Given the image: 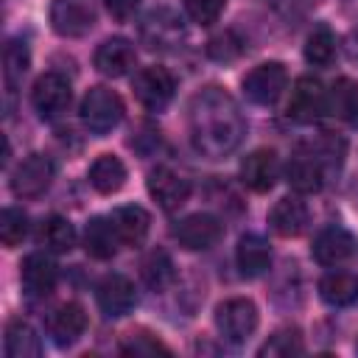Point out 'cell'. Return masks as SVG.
I'll list each match as a JSON object with an SVG mask.
<instances>
[{
  "instance_id": "1",
  "label": "cell",
  "mask_w": 358,
  "mask_h": 358,
  "mask_svg": "<svg viewBox=\"0 0 358 358\" xmlns=\"http://www.w3.org/2000/svg\"><path fill=\"white\" fill-rule=\"evenodd\" d=\"M187 126L193 148L210 159L232 154L246 134V120L235 98L218 87H207L193 95L187 109Z\"/></svg>"
},
{
  "instance_id": "2",
  "label": "cell",
  "mask_w": 358,
  "mask_h": 358,
  "mask_svg": "<svg viewBox=\"0 0 358 358\" xmlns=\"http://www.w3.org/2000/svg\"><path fill=\"white\" fill-rule=\"evenodd\" d=\"M123 101L115 90L106 87H92L78 106L81 123L92 131V134H109L120 120H123Z\"/></svg>"
},
{
  "instance_id": "3",
  "label": "cell",
  "mask_w": 358,
  "mask_h": 358,
  "mask_svg": "<svg viewBox=\"0 0 358 358\" xmlns=\"http://www.w3.org/2000/svg\"><path fill=\"white\" fill-rule=\"evenodd\" d=\"M215 327L224 341L243 344L257 330V305L246 296H232L215 308Z\"/></svg>"
},
{
  "instance_id": "4",
  "label": "cell",
  "mask_w": 358,
  "mask_h": 358,
  "mask_svg": "<svg viewBox=\"0 0 358 358\" xmlns=\"http://www.w3.org/2000/svg\"><path fill=\"white\" fill-rule=\"evenodd\" d=\"M53 176H56L53 159L45 157V154H31V157H25L14 168V173H11V193L17 199H36V196H42L53 185Z\"/></svg>"
},
{
  "instance_id": "5",
  "label": "cell",
  "mask_w": 358,
  "mask_h": 358,
  "mask_svg": "<svg viewBox=\"0 0 358 358\" xmlns=\"http://www.w3.org/2000/svg\"><path fill=\"white\" fill-rule=\"evenodd\" d=\"M285 84H288V73L280 62H263L257 67H252L246 76H243V95L252 101V103H260V106H271L282 92H285Z\"/></svg>"
},
{
  "instance_id": "6",
  "label": "cell",
  "mask_w": 358,
  "mask_h": 358,
  "mask_svg": "<svg viewBox=\"0 0 358 358\" xmlns=\"http://www.w3.org/2000/svg\"><path fill=\"white\" fill-rule=\"evenodd\" d=\"M327 112V90L319 78L302 76L296 78L291 98H288V117L296 123H316Z\"/></svg>"
},
{
  "instance_id": "7",
  "label": "cell",
  "mask_w": 358,
  "mask_h": 358,
  "mask_svg": "<svg viewBox=\"0 0 358 358\" xmlns=\"http://www.w3.org/2000/svg\"><path fill=\"white\" fill-rule=\"evenodd\" d=\"M70 98H73V90H70V81L62 73L39 76L34 90H31V103H34V109L42 120H53L62 112H67Z\"/></svg>"
},
{
  "instance_id": "8",
  "label": "cell",
  "mask_w": 358,
  "mask_h": 358,
  "mask_svg": "<svg viewBox=\"0 0 358 358\" xmlns=\"http://www.w3.org/2000/svg\"><path fill=\"white\" fill-rule=\"evenodd\" d=\"M173 92H176V81H173V76H171L165 67H159V64L143 67V70L134 76V95H137V101H140L145 109H151V112H162V109L171 103Z\"/></svg>"
},
{
  "instance_id": "9",
  "label": "cell",
  "mask_w": 358,
  "mask_h": 358,
  "mask_svg": "<svg viewBox=\"0 0 358 358\" xmlns=\"http://www.w3.org/2000/svg\"><path fill=\"white\" fill-rule=\"evenodd\" d=\"M224 227L215 215L210 213H193V215H185L176 227H173V238L179 241L182 249L187 252H201V249H210L218 243Z\"/></svg>"
},
{
  "instance_id": "10",
  "label": "cell",
  "mask_w": 358,
  "mask_h": 358,
  "mask_svg": "<svg viewBox=\"0 0 358 358\" xmlns=\"http://www.w3.org/2000/svg\"><path fill=\"white\" fill-rule=\"evenodd\" d=\"M45 327H48V336H50V341L56 347H70L84 336L87 313H84V308L78 302H62L48 313Z\"/></svg>"
},
{
  "instance_id": "11",
  "label": "cell",
  "mask_w": 358,
  "mask_h": 358,
  "mask_svg": "<svg viewBox=\"0 0 358 358\" xmlns=\"http://www.w3.org/2000/svg\"><path fill=\"white\" fill-rule=\"evenodd\" d=\"M95 299H98V308L103 310V316H109V319L126 316L137 305L134 282L123 274H106L95 288Z\"/></svg>"
},
{
  "instance_id": "12",
  "label": "cell",
  "mask_w": 358,
  "mask_h": 358,
  "mask_svg": "<svg viewBox=\"0 0 358 358\" xmlns=\"http://www.w3.org/2000/svg\"><path fill=\"white\" fill-rule=\"evenodd\" d=\"M280 179V159L271 148H257L252 154L243 157L241 162V182L255 190V193H266L277 185Z\"/></svg>"
},
{
  "instance_id": "13",
  "label": "cell",
  "mask_w": 358,
  "mask_h": 358,
  "mask_svg": "<svg viewBox=\"0 0 358 358\" xmlns=\"http://www.w3.org/2000/svg\"><path fill=\"white\" fill-rule=\"evenodd\" d=\"M148 193H151V199L162 207V210H179L185 201H187V196H190V182L185 179V176H179L176 171H171V168H165V165H159V168H154L151 173H148Z\"/></svg>"
},
{
  "instance_id": "14",
  "label": "cell",
  "mask_w": 358,
  "mask_h": 358,
  "mask_svg": "<svg viewBox=\"0 0 358 358\" xmlns=\"http://www.w3.org/2000/svg\"><path fill=\"white\" fill-rule=\"evenodd\" d=\"M50 25L59 36H84L95 25V11L84 0H53Z\"/></svg>"
},
{
  "instance_id": "15",
  "label": "cell",
  "mask_w": 358,
  "mask_h": 358,
  "mask_svg": "<svg viewBox=\"0 0 358 358\" xmlns=\"http://www.w3.org/2000/svg\"><path fill=\"white\" fill-rule=\"evenodd\" d=\"M140 34H143V42L154 50H171L182 42V20L168 11V8H157L151 14H145L143 25H140Z\"/></svg>"
},
{
  "instance_id": "16",
  "label": "cell",
  "mask_w": 358,
  "mask_h": 358,
  "mask_svg": "<svg viewBox=\"0 0 358 358\" xmlns=\"http://www.w3.org/2000/svg\"><path fill=\"white\" fill-rule=\"evenodd\" d=\"M324 176H327V168L319 162V157L308 148H299L288 165H285V182L291 185V190L296 193H316L322 190L324 185Z\"/></svg>"
},
{
  "instance_id": "17",
  "label": "cell",
  "mask_w": 358,
  "mask_h": 358,
  "mask_svg": "<svg viewBox=\"0 0 358 358\" xmlns=\"http://www.w3.org/2000/svg\"><path fill=\"white\" fill-rule=\"evenodd\" d=\"M20 280L28 296H48L59 282V266L45 252H34L22 260Z\"/></svg>"
},
{
  "instance_id": "18",
  "label": "cell",
  "mask_w": 358,
  "mask_h": 358,
  "mask_svg": "<svg viewBox=\"0 0 358 358\" xmlns=\"http://www.w3.org/2000/svg\"><path fill=\"white\" fill-rule=\"evenodd\" d=\"M137 62V50L129 39L123 36H112V39H103L95 50V67L101 76L106 78H120L126 76Z\"/></svg>"
},
{
  "instance_id": "19",
  "label": "cell",
  "mask_w": 358,
  "mask_h": 358,
  "mask_svg": "<svg viewBox=\"0 0 358 358\" xmlns=\"http://www.w3.org/2000/svg\"><path fill=\"white\" fill-rule=\"evenodd\" d=\"M355 252V238L344 227H327L313 238L310 255L319 266H338Z\"/></svg>"
},
{
  "instance_id": "20",
  "label": "cell",
  "mask_w": 358,
  "mask_h": 358,
  "mask_svg": "<svg viewBox=\"0 0 358 358\" xmlns=\"http://www.w3.org/2000/svg\"><path fill=\"white\" fill-rule=\"evenodd\" d=\"M308 221H310L308 204H305L302 199H296V196H285V199H280V201L268 210V224H271V229H274L277 235H282V238H296V235H302L305 227H308Z\"/></svg>"
},
{
  "instance_id": "21",
  "label": "cell",
  "mask_w": 358,
  "mask_h": 358,
  "mask_svg": "<svg viewBox=\"0 0 358 358\" xmlns=\"http://www.w3.org/2000/svg\"><path fill=\"white\" fill-rule=\"evenodd\" d=\"M235 263H238L243 277H249V280L263 277L271 268V246H268V241L260 238V235H243L238 241V249H235Z\"/></svg>"
},
{
  "instance_id": "22",
  "label": "cell",
  "mask_w": 358,
  "mask_h": 358,
  "mask_svg": "<svg viewBox=\"0 0 358 358\" xmlns=\"http://www.w3.org/2000/svg\"><path fill=\"white\" fill-rule=\"evenodd\" d=\"M109 221H112V227H115V232H117L123 246L143 243L145 235H148V227H151V218L140 204H123V207L112 210Z\"/></svg>"
},
{
  "instance_id": "23",
  "label": "cell",
  "mask_w": 358,
  "mask_h": 358,
  "mask_svg": "<svg viewBox=\"0 0 358 358\" xmlns=\"http://www.w3.org/2000/svg\"><path fill=\"white\" fill-rule=\"evenodd\" d=\"M117 246H123V243H120V238H117V232H115L109 218L95 215V218L87 221V227H84V249H87V255H92L98 260H109V257H115Z\"/></svg>"
},
{
  "instance_id": "24",
  "label": "cell",
  "mask_w": 358,
  "mask_h": 358,
  "mask_svg": "<svg viewBox=\"0 0 358 358\" xmlns=\"http://www.w3.org/2000/svg\"><path fill=\"white\" fill-rule=\"evenodd\" d=\"M319 296L333 308H347L358 302V277L350 271H330L319 280Z\"/></svg>"
},
{
  "instance_id": "25",
  "label": "cell",
  "mask_w": 358,
  "mask_h": 358,
  "mask_svg": "<svg viewBox=\"0 0 358 358\" xmlns=\"http://www.w3.org/2000/svg\"><path fill=\"white\" fill-rule=\"evenodd\" d=\"M36 243L45 249V252H53V255H64L76 246V229L67 218L62 215H50L39 224L36 229Z\"/></svg>"
},
{
  "instance_id": "26",
  "label": "cell",
  "mask_w": 358,
  "mask_h": 358,
  "mask_svg": "<svg viewBox=\"0 0 358 358\" xmlns=\"http://www.w3.org/2000/svg\"><path fill=\"white\" fill-rule=\"evenodd\" d=\"M327 109L344 123H358V81L347 76L336 78L327 90Z\"/></svg>"
},
{
  "instance_id": "27",
  "label": "cell",
  "mask_w": 358,
  "mask_h": 358,
  "mask_svg": "<svg viewBox=\"0 0 358 358\" xmlns=\"http://www.w3.org/2000/svg\"><path fill=\"white\" fill-rule=\"evenodd\" d=\"M90 185L98 190V193H103V196H109V193H117L123 185H126V165L117 159V157H112V154H103V157H98L92 165H90Z\"/></svg>"
},
{
  "instance_id": "28",
  "label": "cell",
  "mask_w": 358,
  "mask_h": 358,
  "mask_svg": "<svg viewBox=\"0 0 358 358\" xmlns=\"http://www.w3.org/2000/svg\"><path fill=\"white\" fill-rule=\"evenodd\" d=\"M6 355L8 358H39L42 355V341L28 322L14 319L6 327Z\"/></svg>"
},
{
  "instance_id": "29",
  "label": "cell",
  "mask_w": 358,
  "mask_h": 358,
  "mask_svg": "<svg viewBox=\"0 0 358 358\" xmlns=\"http://www.w3.org/2000/svg\"><path fill=\"white\" fill-rule=\"evenodd\" d=\"M336 53H338L336 34H333L327 25H316V28L308 34V39H305V59H308V64H313V67H327V64H333Z\"/></svg>"
},
{
  "instance_id": "30",
  "label": "cell",
  "mask_w": 358,
  "mask_h": 358,
  "mask_svg": "<svg viewBox=\"0 0 358 358\" xmlns=\"http://www.w3.org/2000/svg\"><path fill=\"white\" fill-rule=\"evenodd\" d=\"M28 62H31L28 45L20 42V39H11L6 45V50H3V78H6V90L8 92H14V87L22 81V76L28 70Z\"/></svg>"
},
{
  "instance_id": "31",
  "label": "cell",
  "mask_w": 358,
  "mask_h": 358,
  "mask_svg": "<svg viewBox=\"0 0 358 358\" xmlns=\"http://www.w3.org/2000/svg\"><path fill=\"white\" fill-rule=\"evenodd\" d=\"M140 274H143V280H145L148 288L159 291V288H165V285L173 280V263H171V257H168L165 252H151V255L143 260Z\"/></svg>"
},
{
  "instance_id": "32",
  "label": "cell",
  "mask_w": 358,
  "mask_h": 358,
  "mask_svg": "<svg viewBox=\"0 0 358 358\" xmlns=\"http://www.w3.org/2000/svg\"><path fill=\"white\" fill-rule=\"evenodd\" d=\"M25 235H28V215L20 207H6L3 215H0V241H3V246L14 249L25 241Z\"/></svg>"
},
{
  "instance_id": "33",
  "label": "cell",
  "mask_w": 358,
  "mask_h": 358,
  "mask_svg": "<svg viewBox=\"0 0 358 358\" xmlns=\"http://www.w3.org/2000/svg\"><path fill=\"white\" fill-rule=\"evenodd\" d=\"M308 151H313L316 157H319V162L327 168V171H333V168H338L341 165V159H344V140H338L336 134H319L313 143H308L305 145Z\"/></svg>"
},
{
  "instance_id": "34",
  "label": "cell",
  "mask_w": 358,
  "mask_h": 358,
  "mask_svg": "<svg viewBox=\"0 0 358 358\" xmlns=\"http://www.w3.org/2000/svg\"><path fill=\"white\" fill-rule=\"evenodd\" d=\"M302 350H305V344L296 330H280L260 347V355H282L285 358V355H299Z\"/></svg>"
},
{
  "instance_id": "35",
  "label": "cell",
  "mask_w": 358,
  "mask_h": 358,
  "mask_svg": "<svg viewBox=\"0 0 358 358\" xmlns=\"http://www.w3.org/2000/svg\"><path fill=\"white\" fill-rule=\"evenodd\" d=\"M243 50V42L232 34V31H224V34H215L210 42H207V53L215 59V62H232L238 59Z\"/></svg>"
},
{
  "instance_id": "36",
  "label": "cell",
  "mask_w": 358,
  "mask_h": 358,
  "mask_svg": "<svg viewBox=\"0 0 358 358\" xmlns=\"http://www.w3.org/2000/svg\"><path fill=\"white\" fill-rule=\"evenodd\" d=\"M224 3L227 0H185V14L199 25H213L221 17Z\"/></svg>"
},
{
  "instance_id": "37",
  "label": "cell",
  "mask_w": 358,
  "mask_h": 358,
  "mask_svg": "<svg viewBox=\"0 0 358 358\" xmlns=\"http://www.w3.org/2000/svg\"><path fill=\"white\" fill-rule=\"evenodd\" d=\"M120 352L123 355H157V352H168V347L159 338L148 336V333H131L120 344Z\"/></svg>"
},
{
  "instance_id": "38",
  "label": "cell",
  "mask_w": 358,
  "mask_h": 358,
  "mask_svg": "<svg viewBox=\"0 0 358 358\" xmlns=\"http://www.w3.org/2000/svg\"><path fill=\"white\" fill-rule=\"evenodd\" d=\"M280 14H291V17H296V14H305L308 8H313L319 0H268Z\"/></svg>"
},
{
  "instance_id": "39",
  "label": "cell",
  "mask_w": 358,
  "mask_h": 358,
  "mask_svg": "<svg viewBox=\"0 0 358 358\" xmlns=\"http://www.w3.org/2000/svg\"><path fill=\"white\" fill-rule=\"evenodd\" d=\"M103 3H106V11L115 20H129L140 6V0H103Z\"/></svg>"
},
{
  "instance_id": "40",
  "label": "cell",
  "mask_w": 358,
  "mask_h": 358,
  "mask_svg": "<svg viewBox=\"0 0 358 358\" xmlns=\"http://www.w3.org/2000/svg\"><path fill=\"white\" fill-rule=\"evenodd\" d=\"M347 50H350V59L358 62V31L350 34V45H347Z\"/></svg>"
},
{
  "instance_id": "41",
  "label": "cell",
  "mask_w": 358,
  "mask_h": 358,
  "mask_svg": "<svg viewBox=\"0 0 358 358\" xmlns=\"http://www.w3.org/2000/svg\"><path fill=\"white\" fill-rule=\"evenodd\" d=\"M355 350H358V341H355Z\"/></svg>"
}]
</instances>
